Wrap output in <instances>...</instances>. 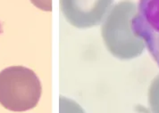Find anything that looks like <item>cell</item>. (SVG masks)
Instances as JSON below:
<instances>
[{
    "mask_svg": "<svg viewBox=\"0 0 159 113\" xmlns=\"http://www.w3.org/2000/svg\"><path fill=\"white\" fill-rule=\"evenodd\" d=\"M135 12L134 4L122 2L112 9L102 26V37L107 47L118 58L137 56L144 48L143 41L135 36L131 28V19Z\"/></svg>",
    "mask_w": 159,
    "mask_h": 113,
    "instance_id": "6da1fadb",
    "label": "cell"
},
{
    "mask_svg": "<svg viewBox=\"0 0 159 113\" xmlns=\"http://www.w3.org/2000/svg\"><path fill=\"white\" fill-rule=\"evenodd\" d=\"M41 84L28 68L12 66L0 72V104L13 111H24L36 106L41 95Z\"/></svg>",
    "mask_w": 159,
    "mask_h": 113,
    "instance_id": "7a4b0ae2",
    "label": "cell"
},
{
    "mask_svg": "<svg viewBox=\"0 0 159 113\" xmlns=\"http://www.w3.org/2000/svg\"><path fill=\"white\" fill-rule=\"evenodd\" d=\"M131 28L159 66V0H139Z\"/></svg>",
    "mask_w": 159,
    "mask_h": 113,
    "instance_id": "3957f363",
    "label": "cell"
},
{
    "mask_svg": "<svg viewBox=\"0 0 159 113\" xmlns=\"http://www.w3.org/2000/svg\"><path fill=\"white\" fill-rule=\"evenodd\" d=\"M114 0H60L65 18L72 26L87 28L100 24Z\"/></svg>",
    "mask_w": 159,
    "mask_h": 113,
    "instance_id": "277c9868",
    "label": "cell"
},
{
    "mask_svg": "<svg viewBox=\"0 0 159 113\" xmlns=\"http://www.w3.org/2000/svg\"><path fill=\"white\" fill-rule=\"evenodd\" d=\"M31 3L38 8L44 11H51V0H30Z\"/></svg>",
    "mask_w": 159,
    "mask_h": 113,
    "instance_id": "5b68a950",
    "label": "cell"
}]
</instances>
